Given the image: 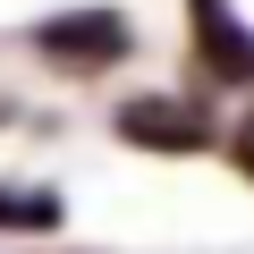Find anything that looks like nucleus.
I'll list each match as a JSON object with an SVG mask.
<instances>
[{
  "mask_svg": "<svg viewBox=\"0 0 254 254\" xmlns=\"http://www.w3.org/2000/svg\"><path fill=\"white\" fill-rule=\"evenodd\" d=\"M0 220H9V229H43L51 220V195H0Z\"/></svg>",
  "mask_w": 254,
  "mask_h": 254,
  "instance_id": "2",
  "label": "nucleus"
},
{
  "mask_svg": "<svg viewBox=\"0 0 254 254\" xmlns=\"http://www.w3.org/2000/svg\"><path fill=\"white\" fill-rule=\"evenodd\" d=\"M119 127H127L136 144H178V153H195V144H203V119H195V110H178V102H136Z\"/></svg>",
  "mask_w": 254,
  "mask_h": 254,
  "instance_id": "1",
  "label": "nucleus"
},
{
  "mask_svg": "<svg viewBox=\"0 0 254 254\" xmlns=\"http://www.w3.org/2000/svg\"><path fill=\"white\" fill-rule=\"evenodd\" d=\"M237 153H246V170H254V119H246V127H237Z\"/></svg>",
  "mask_w": 254,
  "mask_h": 254,
  "instance_id": "3",
  "label": "nucleus"
}]
</instances>
